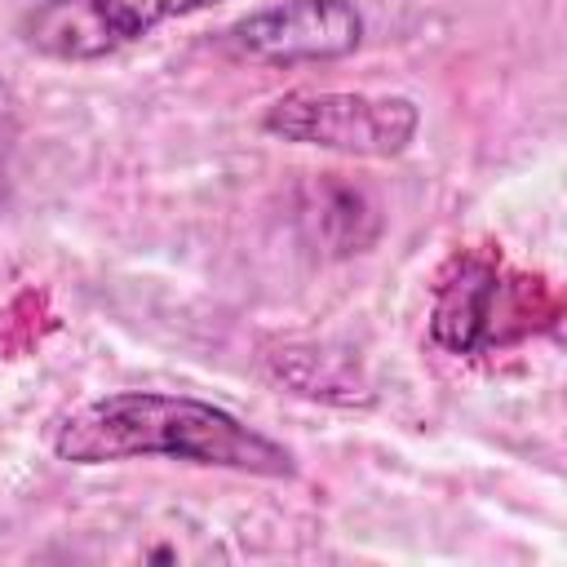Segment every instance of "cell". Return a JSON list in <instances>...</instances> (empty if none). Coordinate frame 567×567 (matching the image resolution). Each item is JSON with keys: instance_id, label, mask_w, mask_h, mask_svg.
<instances>
[{"instance_id": "obj_1", "label": "cell", "mask_w": 567, "mask_h": 567, "mask_svg": "<svg viewBox=\"0 0 567 567\" xmlns=\"http://www.w3.org/2000/svg\"><path fill=\"white\" fill-rule=\"evenodd\" d=\"M53 452L71 465H111L137 456H168L208 470L257 478H292L297 461L235 412L164 390H120L66 412L53 430Z\"/></svg>"}, {"instance_id": "obj_2", "label": "cell", "mask_w": 567, "mask_h": 567, "mask_svg": "<svg viewBox=\"0 0 567 567\" xmlns=\"http://www.w3.org/2000/svg\"><path fill=\"white\" fill-rule=\"evenodd\" d=\"M261 128L297 146H323L359 159H394L412 146L421 128V106L403 93L288 89L266 106Z\"/></svg>"}, {"instance_id": "obj_3", "label": "cell", "mask_w": 567, "mask_h": 567, "mask_svg": "<svg viewBox=\"0 0 567 567\" xmlns=\"http://www.w3.org/2000/svg\"><path fill=\"white\" fill-rule=\"evenodd\" d=\"M221 40L239 58L270 66L337 62L363 44V13L354 0H279L235 18Z\"/></svg>"}, {"instance_id": "obj_4", "label": "cell", "mask_w": 567, "mask_h": 567, "mask_svg": "<svg viewBox=\"0 0 567 567\" xmlns=\"http://www.w3.org/2000/svg\"><path fill=\"white\" fill-rule=\"evenodd\" d=\"M505 319H523L518 306L509 301V284L501 279V266L487 257H456L452 275L439 284L434 297V341L456 350V354H474L483 346L505 341L501 323Z\"/></svg>"}, {"instance_id": "obj_5", "label": "cell", "mask_w": 567, "mask_h": 567, "mask_svg": "<svg viewBox=\"0 0 567 567\" xmlns=\"http://www.w3.org/2000/svg\"><path fill=\"white\" fill-rule=\"evenodd\" d=\"M18 35L27 49L58 62H97L120 49L97 0H40L22 13Z\"/></svg>"}, {"instance_id": "obj_6", "label": "cell", "mask_w": 567, "mask_h": 567, "mask_svg": "<svg viewBox=\"0 0 567 567\" xmlns=\"http://www.w3.org/2000/svg\"><path fill=\"white\" fill-rule=\"evenodd\" d=\"M221 0H97L115 44H133L142 35H151L159 22H173V18H190V13H204Z\"/></svg>"}, {"instance_id": "obj_7", "label": "cell", "mask_w": 567, "mask_h": 567, "mask_svg": "<svg viewBox=\"0 0 567 567\" xmlns=\"http://www.w3.org/2000/svg\"><path fill=\"white\" fill-rule=\"evenodd\" d=\"M13 151H18V97L0 80V204L9 199L13 186Z\"/></svg>"}]
</instances>
